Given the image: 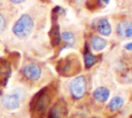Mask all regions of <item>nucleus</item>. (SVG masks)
Segmentation results:
<instances>
[{
	"label": "nucleus",
	"instance_id": "9b49d317",
	"mask_svg": "<svg viewBox=\"0 0 132 118\" xmlns=\"http://www.w3.org/2000/svg\"><path fill=\"white\" fill-rule=\"evenodd\" d=\"M51 39H52V43L54 46L58 45L61 41L60 38V32H59V26H54L52 31H51Z\"/></svg>",
	"mask_w": 132,
	"mask_h": 118
},
{
	"label": "nucleus",
	"instance_id": "20e7f679",
	"mask_svg": "<svg viewBox=\"0 0 132 118\" xmlns=\"http://www.w3.org/2000/svg\"><path fill=\"white\" fill-rule=\"evenodd\" d=\"M22 74L26 79L30 81H36L41 76V68L37 64L29 63L22 68Z\"/></svg>",
	"mask_w": 132,
	"mask_h": 118
},
{
	"label": "nucleus",
	"instance_id": "423d86ee",
	"mask_svg": "<svg viewBox=\"0 0 132 118\" xmlns=\"http://www.w3.org/2000/svg\"><path fill=\"white\" fill-rule=\"evenodd\" d=\"M97 31L103 35V36H108L111 33V26L108 22L107 18H101L97 23Z\"/></svg>",
	"mask_w": 132,
	"mask_h": 118
},
{
	"label": "nucleus",
	"instance_id": "39448f33",
	"mask_svg": "<svg viewBox=\"0 0 132 118\" xmlns=\"http://www.w3.org/2000/svg\"><path fill=\"white\" fill-rule=\"evenodd\" d=\"M118 34L122 38H131L132 37V22L123 21L118 25Z\"/></svg>",
	"mask_w": 132,
	"mask_h": 118
},
{
	"label": "nucleus",
	"instance_id": "f8f14e48",
	"mask_svg": "<svg viewBox=\"0 0 132 118\" xmlns=\"http://www.w3.org/2000/svg\"><path fill=\"white\" fill-rule=\"evenodd\" d=\"M64 114V109L61 107V105L57 104L50 113V118H62Z\"/></svg>",
	"mask_w": 132,
	"mask_h": 118
},
{
	"label": "nucleus",
	"instance_id": "1a4fd4ad",
	"mask_svg": "<svg viewBox=\"0 0 132 118\" xmlns=\"http://www.w3.org/2000/svg\"><path fill=\"white\" fill-rule=\"evenodd\" d=\"M48 104V96L43 92H40L39 95L36 97L35 102V109L37 111H42Z\"/></svg>",
	"mask_w": 132,
	"mask_h": 118
},
{
	"label": "nucleus",
	"instance_id": "6e6552de",
	"mask_svg": "<svg viewBox=\"0 0 132 118\" xmlns=\"http://www.w3.org/2000/svg\"><path fill=\"white\" fill-rule=\"evenodd\" d=\"M94 96L95 99L100 102V103H104L108 100L109 97V90L106 87H98L95 91H94Z\"/></svg>",
	"mask_w": 132,
	"mask_h": 118
},
{
	"label": "nucleus",
	"instance_id": "f3484780",
	"mask_svg": "<svg viewBox=\"0 0 132 118\" xmlns=\"http://www.w3.org/2000/svg\"><path fill=\"white\" fill-rule=\"evenodd\" d=\"M25 0H10V2H12L13 4H20V3H23Z\"/></svg>",
	"mask_w": 132,
	"mask_h": 118
},
{
	"label": "nucleus",
	"instance_id": "2eb2a0df",
	"mask_svg": "<svg viewBox=\"0 0 132 118\" xmlns=\"http://www.w3.org/2000/svg\"><path fill=\"white\" fill-rule=\"evenodd\" d=\"M6 29V21H5V17L3 16V14L0 13V34L3 33Z\"/></svg>",
	"mask_w": 132,
	"mask_h": 118
},
{
	"label": "nucleus",
	"instance_id": "f257e3e1",
	"mask_svg": "<svg viewBox=\"0 0 132 118\" xmlns=\"http://www.w3.org/2000/svg\"><path fill=\"white\" fill-rule=\"evenodd\" d=\"M33 28H34L33 18L29 14L25 13L22 14L19 17V19L14 23L12 27V33L18 39L25 40L31 35Z\"/></svg>",
	"mask_w": 132,
	"mask_h": 118
},
{
	"label": "nucleus",
	"instance_id": "4468645a",
	"mask_svg": "<svg viewBox=\"0 0 132 118\" xmlns=\"http://www.w3.org/2000/svg\"><path fill=\"white\" fill-rule=\"evenodd\" d=\"M96 62H97V58L95 57V55H93L91 52H86V54H85V64H86L87 68L92 67Z\"/></svg>",
	"mask_w": 132,
	"mask_h": 118
},
{
	"label": "nucleus",
	"instance_id": "0eeeda50",
	"mask_svg": "<svg viewBox=\"0 0 132 118\" xmlns=\"http://www.w3.org/2000/svg\"><path fill=\"white\" fill-rule=\"evenodd\" d=\"M106 44H107L106 40L104 38H102V37H99V36H95L91 40V46L95 51L103 50L106 47Z\"/></svg>",
	"mask_w": 132,
	"mask_h": 118
},
{
	"label": "nucleus",
	"instance_id": "7ed1b4c3",
	"mask_svg": "<svg viewBox=\"0 0 132 118\" xmlns=\"http://www.w3.org/2000/svg\"><path fill=\"white\" fill-rule=\"evenodd\" d=\"M69 89H70V93L71 95L76 99L79 100L81 99L86 91H87V80L85 76H77L75 77L73 80H71L70 84H69Z\"/></svg>",
	"mask_w": 132,
	"mask_h": 118
},
{
	"label": "nucleus",
	"instance_id": "6ab92c4d",
	"mask_svg": "<svg viewBox=\"0 0 132 118\" xmlns=\"http://www.w3.org/2000/svg\"><path fill=\"white\" fill-rule=\"evenodd\" d=\"M73 1H75V2H79L80 0H73Z\"/></svg>",
	"mask_w": 132,
	"mask_h": 118
},
{
	"label": "nucleus",
	"instance_id": "9d476101",
	"mask_svg": "<svg viewBox=\"0 0 132 118\" xmlns=\"http://www.w3.org/2000/svg\"><path fill=\"white\" fill-rule=\"evenodd\" d=\"M123 106H124V100H123L121 96H114V97L109 102V105H108L109 109H110L111 111H113V112L120 110Z\"/></svg>",
	"mask_w": 132,
	"mask_h": 118
},
{
	"label": "nucleus",
	"instance_id": "ddd939ff",
	"mask_svg": "<svg viewBox=\"0 0 132 118\" xmlns=\"http://www.w3.org/2000/svg\"><path fill=\"white\" fill-rule=\"evenodd\" d=\"M61 37H62V39L66 42V44H68V45H73L74 42H75V37H74L73 33H71L70 31H65V32H63L62 35H61Z\"/></svg>",
	"mask_w": 132,
	"mask_h": 118
},
{
	"label": "nucleus",
	"instance_id": "a211bd4d",
	"mask_svg": "<svg viewBox=\"0 0 132 118\" xmlns=\"http://www.w3.org/2000/svg\"><path fill=\"white\" fill-rule=\"evenodd\" d=\"M99 1H100V2H103L104 4H107V3L109 2V0H99Z\"/></svg>",
	"mask_w": 132,
	"mask_h": 118
},
{
	"label": "nucleus",
	"instance_id": "dca6fc26",
	"mask_svg": "<svg viewBox=\"0 0 132 118\" xmlns=\"http://www.w3.org/2000/svg\"><path fill=\"white\" fill-rule=\"evenodd\" d=\"M125 49H126V50H132V42L126 44V45H125Z\"/></svg>",
	"mask_w": 132,
	"mask_h": 118
},
{
	"label": "nucleus",
	"instance_id": "f03ea898",
	"mask_svg": "<svg viewBox=\"0 0 132 118\" xmlns=\"http://www.w3.org/2000/svg\"><path fill=\"white\" fill-rule=\"evenodd\" d=\"M24 95H25L24 89L21 87H15L11 91L3 94L0 99V102L5 109L13 111L21 107Z\"/></svg>",
	"mask_w": 132,
	"mask_h": 118
}]
</instances>
